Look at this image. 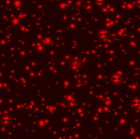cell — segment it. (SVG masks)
Listing matches in <instances>:
<instances>
[{"instance_id": "1", "label": "cell", "mask_w": 140, "mask_h": 139, "mask_svg": "<svg viewBox=\"0 0 140 139\" xmlns=\"http://www.w3.org/2000/svg\"><path fill=\"white\" fill-rule=\"evenodd\" d=\"M111 82H112L113 84L118 85L122 82V76L118 73L114 74L112 75V77H111Z\"/></svg>"}, {"instance_id": "2", "label": "cell", "mask_w": 140, "mask_h": 139, "mask_svg": "<svg viewBox=\"0 0 140 139\" xmlns=\"http://www.w3.org/2000/svg\"><path fill=\"white\" fill-rule=\"evenodd\" d=\"M109 36V33L107 30H100L98 33H97V37L99 39H102V40H106Z\"/></svg>"}, {"instance_id": "3", "label": "cell", "mask_w": 140, "mask_h": 139, "mask_svg": "<svg viewBox=\"0 0 140 139\" xmlns=\"http://www.w3.org/2000/svg\"><path fill=\"white\" fill-rule=\"evenodd\" d=\"M1 122L2 124H5V125H8L11 123V118L8 115H4V116L1 119Z\"/></svg>"}, {"instance_id": "5", "label": "cell", "mask_w": 140, "mask_h": 139, "mask_svg": "<svg viewBox=\"0 0 140 139\" xmlns=\"http://www.w3.org/2000/svg\"><path fill=\"white\" fill-rule=\"evenodd\" d=\"M95 5L98 8H102L105 5V0H95Z\"/></svg>"}, {"instance_id": "4", "label": "cell", "mask_w": 140, "mask_h": 139, "mask_svg": "<svg viewBox=\"0 0 140 139\" xmlns=\"http://www.w3.org/2000/svg\"><path fill=\"white\" fill-rule=\"evenodd\" d=\"M132 105L135 107H138L140 106V98L139 97H135V99L132 101Z\"/></svg>"}]
</instances>
